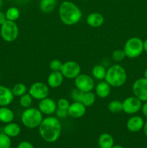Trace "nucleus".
<instances>
[{
  "instance_id": "nucleus-1",
  "label": "nucleus",
  "mask_w": 147,
  "mask_h": 148,
  "mask_svg": "<svg viewBox=\"0 0 147 148\" xmlns=\"http://www.w3.org/2000/svg\"><path fill=\"white\" fill-rule=\"evenodd\" d=\"M61 124L57 117L47 116L43 118L38 127L40 137L47 143H54L59 140L61 133Z\"/></svg>"
},
{
  "instance_id": "nucleus-2",
  "label": "nucleus",
  "mask_w": 147,
  "mask_h": 148,
  "mask_svg": "<svg viewBox=\"0 0 147 148\" xmlns=\"http://www.w3.org/2000/svg\"><path fill=\"white\" fill-rule=\"evenodd\" d=\"M59 15L62 23L66 25H74L80 22L82 17V10L74 3L64 1L60 4Z\"/></svg>"
},
{
  "instance_id": "nucleus-3",
  "label": "nucleus",
  "mask_w": 147,
  "mask_h": 148,
  "mask_svg": "<svg viewBox=\"0 0 147 148\" xmlns=\"http://www.w3.org/2000/svg\"><path fill=\"white\" fill-rule=\"evenodd\" d=\"M105 80L112 88H120L127 80V73L123 66L113 64L107 69Z\"/></svg>"
},
{
  "instance_id": "nucleus-4",
  "label": "nucleus",
  "mask_w": 147,
  "mask_h": 148,
  "mask_svg": "<svg viewBox=\"0 0 147 148\" xmlns=\"http://www.w3.org/2000/svg\"><path fill=\"white\" fill-rule=\"evenodd\" d=\"M43 119V114L38 108H27L22 112L21 121L23 125L28 129L37 128Z\"/></svg>"
},
{
  "instance_id": "nucleus-5",
  "label": "nucleus",
  "mask_w": 147,
  "mask_h": 148,
  "mask_svg": "<svg viewBox=\"0 0 147 148\" xmlns=\"http://www.w3.org/2000/svg\"><path fill=\"white\" fill-rule=\"evenodd\" d=\"M123 51L126 57L135 59L144 51V41L138 37L130 38L125 43Z\"/></svg>"
},
{
  "instance_id": "nucleus-6",
  "label": "nucleus",
  "mask_w": 147,
  "mask_h": 148,
  "mask_svg": "<svg viewBox=\"0 0 147 148\" xmlns=\"http://www.w3.org/2000/svg\"><path fill=\"white\" fill-rule=\"evenodd\" d=\"M0 34L3 40L8 43L16 40L19 36V27L16 22L7 20L1 25Z\"/></svg>"
},
{
  "instance_id": "nucleus-7",
  "label": "nucleus",
  "mask_w": 147,
  "mask_h": 148,
  "mask_svg": "<svg viewBox=\"0 0 147 148\" xmlns=\"http://www.w3.org/2000/svg\"><path fill=\"white\" fill-rule=\"evenodd\" d=\"M47 84L42 82H34L30 85L28 93L35 100L40 101L48 97L50 89Z\"/></svg>"
},
{
  "instance_id": "nucleus-8",
  "label": "nucleus",
  "mask_w": 147,
  "mask_h": 148,
  "mask_svg": "<svg viewBox=\"0 0 147 148\" xmlns=\"http://www.w3.org/2000/svg\"><path fill=\"white\" fill-rule=\"evenodd\" d=\"M76 88L84 92H90L95 88V80L92 77L86 74H79L74 79Z\"/></svg>"
},
{
  "instance_id": "nucleus-9",
  "label": "nucleus",
  "mask_w": 147,
  "mask_h": 148,
  "mask_svg": "<svg viewBox=\"0 0 147 148\" xmlns=\"http://www.w3.org/2000/svg\"><path fill=\"white\" fill-rule=\"evenodd\" d=\"M61 72L67 79H75L81 73V66L74 61H67L63 63Z\"/></svg>"
},
{
  "instance_id": "nucleus-10",
  "label": "nucleus",
  "mask_w": 147,
  "mask_h": 148,
  "mask_svg": "<svg viewBox=\"0 0 147 148\" xmlns=\"http://www.w3.org/2000/svg\"><path fill=\"white\" fill-rule=\"evenodd\" d=\"M132 90L134 96L137 97L142 102L147 101V79L138 78L133 82Z\"/></svg>"
},
{
  "instance_id": "nucleus-11",
  "label": "nucleus",
  "mask_w": 147,
  "mask_h": 148,
  "mask_svg": "<svg viewBox=\"0 0 147 148\" xmlns=\"http://www.w3.org/2000/svg\"><path fill=\"white\" fill-rule=\"evenodd\" d=\"M142 101L135 96H130L122 101V111L127 114H135L141 109Z\"/></svg>"
},
{
  "instance_id": "nucleus-12",
  "label": "nucleus",
  "mask_w": 147,
  "mask_h": 148,
  "mask_svg": "<svg viewBox=\"0 0 147 148\" xmlns=\"http://www.w3.org/2000/svg\"><path fill=\"white\" fill-rule=\"evenodd\" d=\"M38 109L43 115L51 116L56 113L57 103L53 99L47 97L44 99L40 100L38 103Z\"/></svg>"
},
{
  "instance_id": "nucleus-13",
  "label": "nucleus",
  "mask_w": 147,
  "mask_h": 148,
  "mask_svg": "<svg viewBox=\"0 0 147 148\" xmlns=\"http://www.w3.org/2000/svg\"><path fill=\"white\" fill-rule=\"evenodd\" d=\"M67 111L69 116L74 119H79L85 115L86 107L82 103L74 101L72 103L70 104Z\"/></svg>"
},
{
  "instance_id": "nucleus-14",
  "label": "nucleus",
  "mask_w": 147,
  "mask_h": 148,
  "mask_svg": "<svg viewBox=\"0 0 147 148\" xmlns=\"http://www.w3.org/2000/svg\"><path fill=\"white\" fill-rule=\"evenodd\" d=\"M14 98L12 89L0 85V106H8L12 103Z\"/></svg>"
},
{
  "instance_id": "nucleus-15",
  "label": "nucleus",
  "mask_w": 147,
  "mask_h": 148,
  "mask_svg": "<svg viewBox=\"0 0 147 148\" xmlns=\"http://www.w3.org/2000/svg\"><path fill=\"white\" fill-rule=\"evenodd\" d=\"M144 126V121L139 116H133L126 123V127L131 132H138L141 131Z\"/></svg>"
},
{
  "instance_id": "nucleus-16",
  "label": "nucleus",
  "mask_w": 147,
  "mask_h": 148,
  "mask_svg": "<svg viewBox=\"0 0 147 148\" xmlns=\"http://www.w3.org/2000/svg\"><path fill=\"white\" fill-rule=\"evenodd\" d=\"M64 77L61 72H51L48 76L47 85L50 88H58L62 85Z\"/></svg>"
},
{
  "instance_id": "nucleus-17",
  "label": "nucleus",
  "mask_w": 147,
  "mask_h": 148,
  "mask_svg": "<svg viewBox=\"0 0 147 148\" xmlns=\"http://www.w3.org/2000/svg\"><path fill=\"white\" fill-rule=\"evenodd\" d=\"M111 92V86L105 80L98 82L95 86V95L99 98H106Z\"/></svg>"
},
{
  "instance_id": "nucleus-18",
  "label": "nucleus",
  "mask_w": 147,
  "mask_h": 148,
  "mask_svg": "<svg viewBox=\"0 0 147 148\" xmlns=\"http://www.w3.org/2000/svg\"><path fill=\"white\" fill-rule=\"evenodd\" d=\"M105 19L102 14L98 12L90 13L86 17V23L92 27H99L103 25Z\"/></svg>"
},
{
  "instance_id": "nucleus-19",
  "label": "nucleus",
  "mask_w": 147,
  "mask_h": 148,
  "mask_svg": "<svg viewBox=\"0 0 147 148\" xmlns=\"http://www.w3.org/2000/svg\"><path fill=\"white\" fill-rule=\"evenodd\" d=\"M3 132L5 134H7L10 138L12 137H16L21 132V127L17 123L10 122L6 124L3 129Z\"/></svg>"
},
{
  "instance_id": "nucleus-20",
  "label": "nucleus",
  "mask_w": 147,
  "mask_h": 148,
  "mask_svg": "<svg viewBox=\"0 0 147 148\" xmlns=\"http://www.w3.org/2000/svg\"><path fill=\"white\" fill-rule=\"evenodd\" d=\"M14 119V114L8 106H0V122L4 124L12 122Z\"/></svg>"
},
{
  "instance_id": "nucleus-21",
  "label": "nucleus",
  "mask_w": 147,
  "mask_h": 148,
  "mask_svg": "<svg viewBox=\"0 0 147 148\" xmlns=\"http://www.w3.org/2000/svg\"><path fill=\"white\" fill-rule=\"evenodd\" d=\"M98 143L100 148H112L114 146V139L111 134L103 133L99 136Z\"/></svg>"
},
{
  "instance_id": "nucleus-22",
  "label": "nucleus",
  "mask_w": 147,
  "mask_h": 148,
  "mask_svg": "<svg viewBox=\"0 0 147 148\" xmlns=\"http://www.w3.org/2000/svg\"><path fill=\"white\" fill-rule=\"evenodd\" d=\"M107 69L102 64H97L93 66L92 69V75L94 79L97 80L102 81L105 79L106 75Z\"/></svg>"
},
{
  "instance_id": "nucleus-23",
  "label": "nucleus",
  "mask_w": 147,
  "mask_h": 148,
  "mask_svg": "<svg viewBox=\"0 0 147 148\" xmlns=\"http://www.w3.org/2000/svg\"><path fill=\"white\" fill-rule=\"evenodd\" d=\"M57 0H40V9L43 12L49 13L53 11L56 6Z\"/></svg>"
},
{
  "instance_id": "nucleus-24",
  "label": "nucleus",
  "mask_w": 147,
  "mask_h": 148,
  "mask_svg": "<svg viewBox=\"0 0 147 148\" xmlns=\"http://www.w3.org/2000/svg\"><path fill=\"white\" fill-rule=\"evenodd\" d=\"M95 101H96V95L90 91V92H84L81 103H82L86 107H89L94 105Z\"/></svg>"
},
{
  "instance_id": "nucleus-25",
  "label": "nucleus",
  "mask_w": 147,
  "mask_h": 148,
  "mask_svg": "<svg viewBox=\"0 0 147 148\" xmlns=\"http://www.w3.org/2000/svg\"><path fill=\"white\" fill-rule=\"evenodd\" d=\"M6 17L7 20L16 22L20 17V11L18 8L15 7H12L7 9L5 12Z\"/></svg>"
},
{
  "instance_id": "nucleus-26",
  "label": "nucleus",
  "mask_w": 147,
  "mask_h": 148,
  "mask_svg": "<svg viewBox=\"0 0 147 148\" xmlns=\"http://www.w3.org/2000/svg\"><path fill=\"white\" fill-rule=\"evenodd\" d=\"M108 108L109 111L113 114H118V113L122 111V102L118 101V100H113L109 103L108 106Z\"/></svg>"
},
{
  "instance_id": "nucleus-27",
  "label": "nucleus",
  "mask_w": 147,
  "mask_h": 148,
  "mask_svg": "<svg viewBox=\"0 0 147 148\" xmlns=\"http://www.w3.org/2000/svg\"><path fill=\"white\" fill-rule=\"evenodd\" d=\"M27 86L24 84L21 83V82L16 83L12 88L13 95L17 97H20L25 94L27 92Z\"/></svg>"
},
{
  "instance_id": "nucleus-28",
  "label": "nucleus",
  "mask_w": 147,
  "mask_h": 148,
  "mask_svg": "<svg viewBox=\"0 0 147 148\" xmlns=\"http://www.w3.org/2000/svg\"><path fill=\"white\" fill-rule=\"evenodd\" d=\"M33 98H32L31 95L27 92L20 97V104L24 108H30V106L33 103Z\"/></svg>"
},
{
  "instance_id": "nucleus-29",
  "label": "nucleus",
  "mask_w": 147,
  "mask_h": 148,
  "mask_svg": "<svg viewBox=\"0 0 147 148\" xmlns=\"http://www.w3.org/2000/svg\"><path fill=\"white\" fill-rule=\"evenodd\" d=\"M11 138L4 134H0V148H10L11 147Z\"/></svg>"
},
{
  "instance_id": "nucleus-30",
  "label": "nucleus",
  "mask_w": 147,
  "mask_h": 148,
  "mask_svg": "<svg viewBox=\"0 0 147 148\" xmlns=\"http://www.w3.org/2000/svg\"><path fill=\"white\" fill-rule=\"evenodd\" d=\"M125 58V53L123 49H115L112 53V59L115 62H119Z\"/></svg>"
},
{
  "instance_id": "nucleus-31",
  "label": "nucleus",
  "mask_w": 147,
  "mask_h": 148,
  "mask_svg": "<svg viewBox=\"0 0 147 148\" xmlns=\"http://www.w3.org/2000/svg\"><path fill=\"white\" fill-rule=\"evenodd\" d=\"M63 63L59 59H53L49 63V68L51 72H61Z\"/></svg>"
},
{
  "instance_id": "nucleus-32",
  "label": "nucleus",
  "mask_w": 147,
  "mask_h": 148,
  "mask_svg": "<svg viewBox=\"0 0 147 148\" xmlns=\"http://www.w3.org/2000/svg\"><path fill=\"white\" fill-rule=\"evenodd\" d=\"M84 95V92L79 90L77 88H75L74 90L71 91V98L74 101H76V102H81L82 101V96Z\"/></svg>"
},
{
  "instance_id": "nucleus-33",
  "label": "nucleus",
  "mask_w": 147,
  "mask_h": 148,
  "mask_svg": "<svg viewBox=\"0 0 147 148\" xmlns=\"http://www.w3.org/2000/svg\"><path fill=\"white\" fill-rule=\"evenodd\" d=\"M56 103H57L58 108H61V109H65V110H68V108H69V106H70L71 104L70 103H69V100L64 98H59V99L57 101V102H56Z\"/></svg>"
},
{
  "instance_id": "nucleus-34",
  "label": "nucleus",
  "mask_w": 147,
  "mask_h": 148,
  "mask_svg": "<svg viewBox=\"0 0 147 148\" xmlns=\"http://www.w3.org/2000/svg\"><path fill=\"white\" fill-rule=\"evenodd\" d=\"M56 117L58 119H65L69 116L68 114V111L65 109H61V108H58L56 109Z\"/></svg>"
},
{
  "instance_id": "nucleus-35",
  "label": "nucleus",
  "mask_w": 147,
  "mask_h": 148,
  "mask_svg": "<svg viewBox=\"0 0 147 148\" xmlns=\"http://www.w3.org/2000/svg\"><path fill=\"white\" fill-rule=\"evenodd\" d=\"M17 148H34L33 145L27 141H22L20 143Z\"/></svg>"
},
{
  "instance_id": "nucleus-36",
  "label": "nucleus",
  "mask_w": 147,
  "mask_h": 148,
  "mask_svg": "<svg viewBox=\"0 0 147 148\" xmlns=\"http://www.w3.org/2000/svg\"><path fill=\"white\" fill-rule=\"evenodd\" d=\"M6 21H7V17H6L5 13L0 11V25L4 24Z\"/></svg>"
},
{
  "instance_id": "nucleus-37",
  "label": "nucleus",
  "mask_w": 147,
  "mask_h": 148,
  "mask_svg": "<svg viewBox=\"0 0 147 148\" xmlns=\"http://www.w3.org/2000/svg\"><path fill=\"white\" fill-rule=\"evenodd\" d=\"M141 111H142V114H144V116L147 119V101L144 103V104L141 106Z\"/></svg>"
},
{
  "instance_id": "nucleus-38",
  "label": "nucleus",
  "mask_w": 147,
  "mask_h": 148,
  "mask_svg": "<svg viewBox=\"0 0 147 148\" xmlns=\"http://www.w3.org/2000/svg\"><path fill=\"white\" fill-rule=\"evenodd\" d=\"M143 130H144V134L146 135V137H147V121L146 123H144V126L143 127Z\"/></svg>"
},
{
  "instance_id": "nucleus-39",
  "label": "nucleus",
  "mask_w": 147,
  "mask_h": 148,
  "mask_svg": "<svg viewBox=\"0 0 147 148\" xmlns=\"http://www.w3.org/2000/svg\"><path fill=\"white\" fill-rule=\"evenodd\" d=\"M144 51L147 52V38L146 39L145 41H144Z\"/></svg>"
},
{
  "instance_id": "nucleus-40",
  "label": "nucleus",
  "mask_w": 147,
  "mask_h": 148,
  "mask_svg": "<svg viewBox=\"0 0 147 148\" xmlns=\"http://www.w3.org/2000/svg\"><path fill=\"white\" fill-rule=\"evenodd\" d=\"M144 77H145L146 79H147V68L146 69L145 72H144Z\"/></svg>"
},
{
  "instance_id": "nucleus-41",
  "label": "nucleus",
  "mask_w": 147,
  "mask_h": 148,
  "mask_svg": "<svg viewBox=\"0 0 147 148\" xmlns=\"http://www.w3.org/2000/svg\"><path fill=\"white\" fill-rule=\"evenodd\" d=\"M112 148H123V147H122V146H120V145H114Z\"/></svg>"
},
{
  "instance_id": "nucleus-42",
  "label": "nucleus",
  "mask_w": 147,
  "mask_h": 148,
  "mask_svg": "<svg viewBox=\"0 0 147 148\" xmlns=\"http://www.w3.org/2000/svg\"><path fill=\"white\" fill-rule=\"evenodd\" d=\"M1 6H2V0H0V8L1 7Z\"/></svg>"
},
{
  "instance_id": "nucleus-43",
  "label": "nucleus",
  "mask_w": 147,
  "mask_h": 148,
  "mask_svg": "<svg viewBox=\"0 0 147 148\" xmlns=\"http://www.w3.org/2000/svg\"><path fill=\"white\" fill-rule=\"evenodd\" d=\"M25 1H31V0H25Z\"/></svg>"
},
{
  "instance_id": "nucleus-44",
  "label": "nucleus",
  "mask_w": 147,
  "mask_h": 148,
  "mask_svg": "<svg viewBox=\"0 0 147 148\" xmlns=\"http://www.w3.org/2000/svg\"><path fill=\"white\" fill-rule=\"evenodd\" d=\"M6 1H11V0H6Z\"/></svg>"
},
{
  "instance_id": "nucleus-45",
  "label": "nucleus",
  "mask_w": 147,
  "mask_h": 148,
  "mask_svg": "<svg viewBox=\"0 0 147 148\" xmlns=\"http://www.w3.org/2000/svg\"><path fill=\"white\" fill-rule=\"evenodd\" d=\"M81 1H85V0H81Z\"/></svg>"
}]
</instances>
